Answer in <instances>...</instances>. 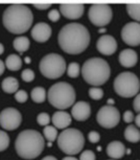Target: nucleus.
Listing matches in <instances>:
<instances>
[{"label":"nucleus","mask_w":140,"mask_h":160,"mask_svg":"<svg viewBox=\"0 0 140 160\" xmlns=\"http://www.w3.org/2000/svg\"><path fill=\"white\" fill-rule=\"evenodd\" d=\"M58 41L62 51L67 54L78 55L88 47L90 35L87 27L82 24L69 23L61 29Z\"/></svg>","instance_id":"f257e3e1"},{"label":"nucleus","mask_w":140,"mask_h":160,"mask_svg":"<svg viewBox=\"0 0 140 160\" xmlns=\"http://www.w3.org/2000/svg\"><path fill=\"white\" fill-rule=\"evenodd\" d=\"M34 20L32 11L23 4H12L3 12V24L12 34H23L31 28Z\"/></svg>","instance_id":"f03ea898"},{"label":"nucleus","mask_w":140,"mask_h":160,"mask_svg":"<svg viewBox=\"0 0 140 160\" xmlns=\"http://www.w3.org/2000/svg\"><path fill=\"white\" fill-rule=\"evenodd\" d=\"M45 146L44 138L34 129H25L21 132L15 142L18 154L24 159H35L42 152Z\"/></svg>","instance_id":"7ed1b4c3"},{"label":"nucleus","mask_w":140,"mask_h":160,"mask_svg":"<svg viewBox=\"0 0 140 160\" xmlns=\"http://www.w3.org/2000/svg\"><path fill=\"white\" fill-rule=\"evenodd\" d=\"M82 75L88 84L100 86L109 79L110 67L101 58H91L82 64Z\"/></svg>","instance_id":"20e7f679"},{"label":"nucleus","mask_w":140,"mask_h":160,"mask_svg":"<svg viewBox=\"0 0 140 160\" xmlns=\"http://www.w3.org/2000/svg\"><path fill=\"white\" fill-rule=\"evenodd\" d=\"M76 99L74 87L66 82H60L53 84L48 90V101L56 108L63 110L71 107Z\"/></svg>","instance_id":"39448f33"},{"label":"nucleus","mask_w":140,"mask_h":160,"mask_svg":"<svg viewBox=\"0 0 140 160\" xmlns=\"http://www.w3.org/2000/svg\"><path fill=\"white\" fill-rule=\"evenodd\" d=\"M85 145V137L77 128H67L60 133L58 137L59 148L68 155L79 153Z\"/></svg>","instance_id":"423d86ee"},{"label":"nucleus","mask_w":140,"mask_h":160,"mask_svg":"<svg viewBox=\"0 0 140 160\" xmlns=\"http://www.w3.org/2000/svg\"><path fill=\"white\" fill-rule=\"evenodd\" d=\"M66 69V62L59 54H48L41 59L39 71L45 78L55 80L62 77Z\"/></svg>","instance_id":"0eeeda50"},{"label":"nucleus","mask_w":140,"mask_h":160,"mask_svg":"<svg viewBox=\"0 0 140 160\" xmlns=\"http://www.w3.org/2000/svg\"><path fill=\"white\" fill-rule=\"evenodd\" d=\"M115 92L123 98H131L138 94L140 82L137 76L132 72H122L113 82Z\"/></svg>","instance_id":"6e6552de"},{"label":"nucleus","mask_w":140,"mask_h":160,"mask_svg":"<svg viewBox=\"0 0 140 160\" xmlns=\"http://www.w3.org/2000/svg\"><path fill=\"white\" fill-rule=\"evenodd\" d=\"M88 18L95 26H106L112 18V10L108 4H93L88 11Z\"/></svg>","instance_id":"1a4fd4ad"},{"label":"nucleus","mask_w":140,"mask_h":160,"mask_svg":"<svg viewBox=\"0 0 140 160\" xmlns=\"http://www.w3.org/2000/svg\"><path fill=\"white\" fill-rule=\"evenodd\" d=\"M97 122L105 128H112L120 122V112L112 106H104L97 113Z\"/></svg>","instance_id":"9d476101"},{"label":"nucleus","mask_w":140,"mask_h":160,"mask_svg":"<svg viewBox=\"0 0 140 160\" xmlns=\"http://www.w3.org/2000/svg\"><path fill=\"white\" fill-rule=\"evenodd\" d=\"M22 116L20 112L13 108H5L0 112V126L4 129L15 130L20 126Z\"/></svg>","instance_id":"9b49d317"},{"label":"nucleus","mask_w":140,"mask_h":160,"mask_svg":"<svg viewBox=\"0 0 140 160\" xmlns=\"http://www.w3.org/2000/svg\"><path fill=\"white\" fill-rule=\"evenodd\" d=\"M121 37L126 44L138 46L140 44V24L138 22L127 23L122 29Z\"/></svg>","instance_id":"f8f14e48"},{"label":"nucleus","mask_w":140,"mask_h":160,"mask_svg":"<svg viewBox=\"0 0 140 160\" xmlns=\"http://www.w3.org/2000/svg\"><path fill=\"white\" fill-rule=\"evenodd\" d=\"M97 50L105 56H111L117 50L116 39L109 35H105L97 40Z\"/></svg>","instance_id":"ddd939ff"},{"label":"nucleus","mask_w":140,"mask_h":160,"mask_svg":"<svg viewBox=\"0 0 140 160\" xmlns=\"http://www.w3.org/2000/svg\"><path fill=\"white\" fill-rule=\"evenodd\" d=\"M60 11L62 16L68 19H78L83 14L85 6L82 4L63 3L60 5Z\"/></svg>","instance_id":"4468645a"},{"label":"nucleus","mask_w":140,"mask_h":160,"mask_svg":"<svg viewBox=\"0 0 140 160\" xmlns=\"http://www.w3.org/2000/svg\"><path fill=\"white\" fill-rule=\"evenodd\" d=\"M52 35L51 27L45 22L37 23L31 31L32 38L38 42H45L47 41Z\"/></svg>","instance_id":"2eb2a0df"},{"label":"nucleus","mask_w":140,"mask_h":160,"mask_svg":"<svg viewBox=\"0 0 140 160\" xmlns=\"http://www.w3.org/2000/svg\"><path fill=\"white\" fill-rule=\"evenodd\" d=\"M90 113V105L87 103V102H78V103H76L73 106L71 109V114L73 118L77 121H86L89 118Z\"/></svg>","instance_id":"dca6fc26"},{"label":"nucleus","mask_w":140,"mask_h":160,"mask_svg":"<svg viewBox=\"0 0 140 160\" xmlns=\"http://www.w3.org/2000/svg\"><path fill=\"white\" fill-rule=\"evenodd\" d=\"M71 122H72V120H71V116H70V114L63 110L55 112L52 116V123L56 127V128L64 129L68 126H70Z\"/></svg>","instance_id":"f3484780"},{"label":"nucleus","mask_w":140,"mask_h":160,"mask_svg":"<svg viewBox=\"0 0 140 160\" xmlns=\"http://www.w3.org/2000/svg\"><path fill=\"white\" fill-rule=\"evenodd\" d=\"M137 54L132 49H125L119 54V62L126 68H131L137 62Z\"/></svg>","instance_id":"a211bd4d"},{"label":"nucleus","mask_w":140,"mask_h":160,"mask_svg":"<svg viewBox=\"0 0 140 160\" xmlns=\"http://www.w3.org/2000/svg\"><path fill=\"white\" fill-rule=\"evenodd\" d=\"M125 145L120 141L110 142L107 147V154L112 159H120L125 155Z\"/></svg>","instance_id":"6ab92c4d"},{"label":"nucleus","mask_w":140,"mask_h":160,"mask_svg":"<svg viewBox=\"0 0 140 160\" xmlns=\"http://www.w3.org/2000/svg\"><path fill=\"white\" fill-rule=\"evenodd\" d=\"M19 82L18 81L13 78V77H7L2 81L1 87L5 93L12 94V93H16L18 89Z\"/></svg>","instance_id":"aec40b11"},{"label":"nucleus","mask_w":140,"mask_h":160,"mask_svg":"<svg viewBox=\"0 0 140 160\" xmlns=\"http://www.w3.org/2000/svg\"><path fill=\"white\" fill-rule=\"evenodd\" d=\"M5 65L11 71H18L22 66V60L19 56L16 54H12L6 58Z\"/></svg>","instance_id":"412c9836"},{"label":"nucleus","mask_w":140,"mask_h":160,"mask_svg":"<svg viewBox=\"0 0 140 160\" xmlns=\"http://www.w3.org/2000/svg\"><path fill=\"white\" fill-rule=\"evenodd\" d=\"M124 136L126 140L131 143H137L140 140V132L135 126L130 125L126 128Z\"/></svg>","instance_id":"4be33fe9"},{"label":"nucleus","mask_w":140,"mask_h":160,"mask_svg":"<svg viewBox=\"0 0 140 160\" xmlns=\"http://www.w3.org/2000/svg\"><path fill=\"white\" fill-rule=\"evenodd\" d=\"M13 48H15L18 53H24L30 47V40L27 37H18L13 39L12 42Z\"/></svg>","instance_id":"5701e85b"},{"label":"nucleus","mask_w":140,"mask_h":160,"mask_svg":"<svg viewBox=\"0 0 140 160\" xmlns=\"http://www.w3.org/2000/svg\"><path fill=\"white\" fill-rule=\"evenodd\" d=\"M32 100L37 104L43 103L46 100V90L41 86H37L31 91Z\"/></svg>","instance_id":"b1692460"},{"label":"nucleus","mask_w":140,"mask_h":160,"mask_svg":"<svg viewBox=\"0 0 140 160\" xmlns=\"http://www.w3.org/2000/svg\"><path fill=\"white\" fill-rule=\"evenodd\" d=\"M139 8L140 4L135 3V4H127V12L129 13V16L134 19L136 22L140 20V14H139Z\"/></svg>","instance_id":"393cba45"},{"label":"nucleus","mask_w":140,"mask_h":160,"mask_svg":"<svg viewBox=\"0 0 140 160\" xmlns=\"http://www.w3.org/2000/svg\"><path fill=\"white\" fill-rule=\"evenodd\" d=\"M43 135L50 143L54 142V141H56V138L58 137V130L56 129L55 127L46 126L43 128Z\"/></svg>","instance_id":"a878e982"},{"label":"nucleus","mask_w":140,"mask_h":160,"mask_svg":"<svg viewBox=\"0 0 140 160\" xmlns=\"http://www.w3.org/2000/svg\"><path fill=\"white\" fill-rule=\"evenodd\" d=\"M81 67L77 62H71L67 67V75L70 78H77L80 75Z\"/></svg>","instance_id":"bb28decb"},{"label":"nucleus","mask_w":140,"mask_h":160,"mask_svg":"<svg viewBox=\"0 0 140 160\" xmlns=\"http://www.w3.org/2000/svg\"><path fill=\"white\" fill-rule=\"evenodd\" d=\"M10 145V137L7 132L0 130V152L5 151Z\"/></svg>","instance_id":"cd10ccee"},{"label":"nucleus","mask_w":140,"mask_h":160,"mask_svg":"<svg viewBox=\"0 0 140 160\" xmlns=\"http://www.w3.org/2000/svg\"><path fill=\"white\" fill-rule=\"evenodd\" d=\"M88 95L92 100H101L104 96V91L99 87H91L88 90Z\"/></svg>","instance_id":"c85d7f7f"},{"label":"nucleus","mask_w":140,"mask_h":160,"mask_svg":"<svg viewBox=\"0 0 140 160\" xmlns=\"http://www.w3.org/2000/svg\"><path fill=\"white\" fill-rule=\"evenodd\" d=\"M21 78H22V80L24 82H30L34 81V79H35V73L33 72V70H31V69H25V70L22 71Z\"/></svg>","instance_id":"c756f323"},{"label":"nucleus","mask_w":140,"mask_h":160,"mask_svg":"<svg viewBox=\"0 0 140 160\" xmlns=\"http://www.w3.org/2000/svg\"><path fill=\"white\" fill-rule=\"evenodd\" d=\"M37 121H38V125H40V126H48V124L50 123V117L47 113L41 112L38 115Z\"/></svg>","instance_id":"7c9ffc66"},{"label":"nucleus","mask_w":140,"mask_h":160,"mask_svg":"<svg viewBox=\"0 0 140 160\" xmlns=\"http://www.w3.org/2000/svg\"><path fill=\"white\" fill-rule=\"evenodd\" d=\"M15 99L18 102V103H25L28 99V94L24 90H18L15 94Z\"/></svg>","instance_id":"2f4dec72"},{"label":"nucleus","mask_w":140,"mask_h":160,"mask_svg":"<svg viewBox=\"0 0 140 160\" xmlns=\"http://www.w3.org/2000/svg\"><path fill=\"white\" fill-rule=\"evenodd\" d=\"M80 160H96V156L92 151L88 150V151H85L81 153Z\"/></svg>","instance_id":"473e14b6"},{"label":"nucleus","mask_w":140,"mask_h":160,"mask_svg":"<svg viewBox=\"0 0 140 160\" xmlns=\"http://www.w3.org/2000/svg\"><path fill=\"white\" fill-rule=\"evenodd\" d=\"M48 18L52 21V22H56V21H58L59 19H60V18H61V13H60V12L59 11H57V10H51L49 12H48Z\"/></svg>","instance_id":"72a5a7b5"},{"label":"nucleus","mask_w":140,"mask_h":160,"mask_svg":"<svg viewBox=\"0 0 140 160\" xmlns=\"http://www.w3.org/2000/svg\"><path fill=\"white\" fill-rule=\"evenodd\" d=\"M88 138L89 142L95 144V143H98V142L100 141V134L98 133L97 132H94V130H93V132H90L88 133Z\"/></svg>","instance_id":"f704fd0d"},{"label":"nucleus","mask_w":140,"mask_h":160,"mask_svg":"<svg viewBox=\"0 0 140 160\" xmlns=\"http://www.w3.org/2000/svg\"><path fill=\"white\" fill-rule=\"evenodd\" d=\"M123 118L126 123H132L134 120V115L131 110H127V111H125V113L123 115Z\"/></svg>","instance_id":"c9c22d12"},{"label":"nucleus","mask_w":140,"mask_h":160,"mask_svg":"<svg viewBox=\"0 0 140 160\" xmlns=\"http://www.w3.org/2000/svg\"><path fill=\"white\" fill-rule=\"evenodd\" d=\"M33 6L35 8H37L38 10H46V9L51 7V3H38V2H35V3H33Z\"/></svg>","instance_id":"e433bc0d"},{"label":"nucleus","mask_w":140,"mask_h":160,"mask_svg":"<svg viewBox=\"0 0 140 160\" xmlns=\"http://www.w3.org/2000/svg\"><path fill=\"white\" fill-rule=\"evenodd\" d=\"M133 108L138 113L140 111V95L137 94L134 101H133Z\"/></svg>","instance_id":"4c0bfd02"},{"label":"nucleus","mask_w":140,"mask_h":160,"mask_svg":"<svg viewBox=\"0 0 140 160\" xmlns=\"http://www.w3.org/2000/svg\"><path fill=\"white\" fill-rule=\"evenodd\" d=\"M4 71H5V64L1 60H0V76L4 73Z\"/></svg>","instance_id":"58836bf2"},{"label":"nucleus","mask_w":140,"mask_h":160,"mask_svg":"<svg viewBox=\"0 0 140 160\" xmlns=\"http://www.w3.org/2000/svg\"><path fill=\"white\" fill-rule=\"evenodd\" d=\"M135 119V125H136V128L137 127H140V114H137V116L134 118Z\"/></svg>","instance_id":"ea45409f"},{"label":"nucleus","mask_w":140,"mask_h":160,"mask_svg":"<svg viewBox=\"0 0 140 160\" xmlns=\"http://www.w3.org/2000/svg\"><path fill=\"white\" fill-rule=\"evenodd\" d=\"M41 160H58L56 157H54V156H52V155H48V156H45V157H43Z\"/></svg>","instance_id":"a19ab883"},{"label":"nucleus","mask_w":140,"mask_h":160,"mask_svg":"<svg viewBox=\"0 0 140 160\" xmlns=\"http://www.w3.org/2000/svg\"><path fill=\"white\" fill-rule=\"evenodd\" d=\"M62 160H78L76 157H73V156H66V157H64V158H62Z\"/></svg>","instance_id":"79ce46f5"},{"label":"nucleus","mask_w":140,"mask_h":160,"mask_svg":"<svg viewBox=\"0 0 140 160\" xmlns=\"http://www.w3.org/2000/svg\"><path fill=\"white\" fill-rule=\"evenodd\" d=\"M4 53V45L2 43H0V55H2Z\"/></svg>","instance_id":"37998d69"}]
</instances>
